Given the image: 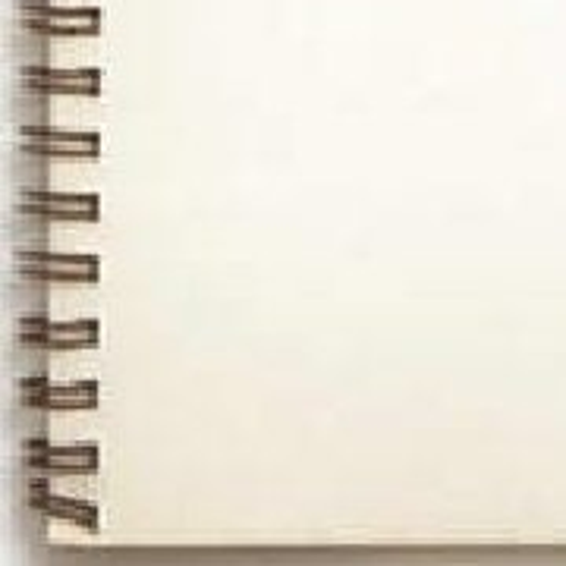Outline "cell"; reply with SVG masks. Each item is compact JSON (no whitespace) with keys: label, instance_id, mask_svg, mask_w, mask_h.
Returning a JSON list of instances; mask_svg holds the SVG:
<instances>
[{"label":"cell","instance_id":"cell-1","mask_svg":"<svg viewBox=\"0 0 566 566\" xmlns=\"http://www.w3.org/2000/svg\"><path fill=\"white\" fill-rule=\"evenodd\" d=\"M22 17H25V29L41 35H95L102 25L98 10L48 7V3H25Z\"/></svg>","mask_w":566,"mask_h":566},{"label":"cell","instance_id":"cell-2","mask_svg":"<svg viewBox=\"0 0 566 566\" xmlns=\"http://www.w3.org/2000/svg\"><path fill=\"white\" fill-rule=\"evenodd\" d=\"M25 82L41 92H66V95H95L98 92V73L95 70H41L35 66Z\"/></svg>","mask_w":566,"mask_h":566},{"label":"cell","instance_id":"cell-3","mask_svg":"<svg viewBox=\"0 0 566 566\" xmlns=\"http://www.w3.org/2000/svg\"><path fill=\"white\" fill-rule=\"evenodd\" d=\"M29 344H39L44 349H73V346H92L98 331L92 322H76V324H35V331L22 334Z\"/></svg>","mask_w":566,"mask_h":566},{"label":"cell","instance_id":"cell-4","mask_svg":"<svg viewBox=\"0 0 566 566\" xmlns=\"http://www.w3.org/2000/svg\"><path fill=\"white\" fill-rule=\"evenodd\" d=\"M35 199L25 205L29 211L35 214H44V218H63V221H92L95 218V199L92 196H44V192H32Z\"/></svg>","mask_w":566,"mask_h":566},{"label":"cell","instance_id":"cell-5","mask_svg":"<svg viewBox=\"0 0 566 566\" xmlns=\"http://www.w3.org/2000/svg\"><path fill=\"white\" fill-rule=\"evenodd\" d=\"M32 465H44V469H61V472H88L95 469V447H63V450H51L48 457H32Z\"/></svg>","mask_w":566,"mask_h":566},{"label":"cell","instance_id":"cell-6","mask_svg":"<svg viewBox=\"0 0 566 566\" xmlns=\"http://www.w3.org/2000/svg\"><path fill=\"white\" fill-rule=\"evenodd\" d=\"M29 403L35 406H54V409H73V406H92L95 403V385L80 387H44L41 394H32Z\"/></svg>","mask_w":566,"mask_h":566}]
</instances>
